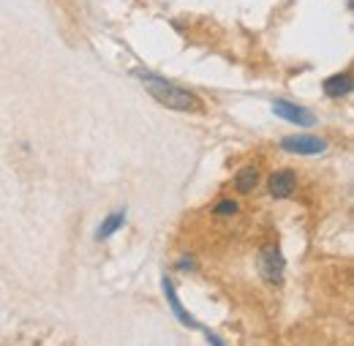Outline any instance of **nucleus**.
<instances>
[{
    "label": "nucleus",
    "mask_w": 354,
    "mask_h": 346,
    "mask_svg": "<svg viewBox=\"0 0 354 346\" xmlns=\"http://www.w3.org/2000/svg\"><path fill=\"white\" fill-rule=\"evenodd\" d=\"M164 294H166V300L172 303V314L183 322V325H188V327H199V322L191 316V314H186V308H183V303L177 300V294H175V286H172V281L169 278H164Z\"/></svg>",
    "instance_id": "7"
},
{
    "label": "nucleus",
    "mask_w": 354,
    "mask_h": 346,
    "mask_svg": "<svg viewBox=\"0 0 354 346\" xmlns=\"http://www.w3.org/2000/svg\"><path fill=\"white\" fill-rule=\"evenodd\" d=\"M259 273L267 283H278L283 278V257L278 251V246H267L259 254Z\"/></svg>",
    "instance_id": "3"
},
{
    "label": "nucleus",
    "mask_w": 354,
    "mask_h": 346,
    "mask_svg": "<svg viewBox=\"0 0 354 346\" xmlns=\"http://www.w3.org/2000/svg\"><path fill=\"white\" fill-rule=\"evenodd\" d=\"M142 79H144L147 93H150L153 98H158L161 104H166V107H172V109H180V112L199 109V98H197L194 93L183 90V87H177V85H172V82H166V79H161V76H153V74H142Z\"/></svg>",
    "instance_id": "1"
},
{
    "label": "nucleus",
    "mask_w": 354,
    "mask_h": 346,
    "mask_svg": "<svg viewBox=\"0 0 354 346\" xmlns=\"http://www.w3.org/2000/svg\"><path fill=\"white\" fill-rule=\"evenodd\" d=\"M283 150L297 153V155H316L327 150V139L313 137V134H297V137H286L281 142Z\"/></svg>",
    "instance_id": "2"
},
{
    "label": "nucleus",
    "mask_w": 354,
    "mask_h": 346,
    "mask_svg": "<svg viewBox=\"0 0 354 346\" xmlns=\"http://www.w3.org/2000/svg\"><path fill=\"white\" fill-rule=\"evenodd\" d=\"M294 186H297V175H294L291 169H278V172H273V175H270V183H267V188H270V194H273L276 199H289V197L294 194Z\"/></svg>",
    "instance_id": "5"
},
{
    "label": "nucleus",
    "mask_w": 354,
    "mask_h": 346,
    "mask_svg": "<svg viewBox=\"0 0 354 346\" xmlns=\"http://www.w3.org/2000/svg\"><path fill=\"white\" fill-rule=\"evenodd\" d=\"M324 93H327L330 98H341V96L352 93V74L344 71V74L327 76V79H324Z\"/></svg>",
    "instance_id": "6"
},
{
    "label": "nucleus",
    "mask_w": 354,
    "mask_h": 346,
    "mask_svg": "<svg viewBox=\"0 0 354 346\" xmlns=\"http://www.w3.org/2000/svg\"><path fill=\"white\" fill-rule=\"evenodd\" d=\"M256 183H259V169H256V166H245V169H240L237 177H234V188H237L240 194L254 191Z\"/></svg>",
    "instance_id": "8"
},
{
    "label": "nucleus",
    "mask_w": 354,
    "mask_h": 346,
    "mask_svg": "<svg viewBox=\"0 0 354 346\" xmlns=\"http://www.w3.org/2000/svg\"><path fill=\"white\" fill-rule=\"evenodd\" d=\"M123 221H126V213H112L101 226H98V232H96V237L98 240H107L109 235H115L120 226H123Z\"/></svg>",
    "instance_id": "9"
},
{
    "label": "nucleus",
    "mask_w": 354,
    "mask_h": 346,
    "mask_svg": "<svg viewBox=\"0 0 354 346\" xmlns=\"http://www.w3.org/2000/svg\"><path fill=\"white\" fill-rule=\"evenodd\" d=\"M234 210H237V202L223 199V202H218V205H215V215H229V213H234Z\"/></svg>",
    "instance_id": "10"
},
{
    "label": "nucleus",
    "mask_w": 354,
    "mask_h": 346,
    "mask_svg": "<svg viewBox=\"0 0 354 346\" xmlns=\"http://www.w3.org/2000/svg\"><path fill=\"white\" fill-rule=\"evenodd\" d=\"M208 341H210V344H221V338H218V336H212V333H208Z\"/></svg>",
    "instance_id": "11"
},
{
    "label": "nucleus",
    "mask_w": 354,
    "mask_h": 346,
    "mask_svg": "<svg viewBox=\"0 0 354 346\" xmlns=\"http://www.w3.org/2000/svg\"><path fill=\"white\" fill-rule=\"evenodd\" d=\"M273 112L283 120H289V123H297V126H313L316 123V115H311L305 107H297L291 101H276Z\"/></svg>",
    "instance_id": "4"
}]
</instances>
